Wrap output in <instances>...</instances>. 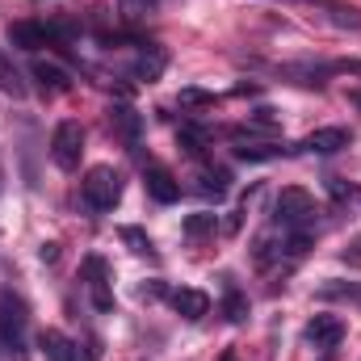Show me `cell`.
Returning a JSON list of instances; mask_svg holds the SVG:
<instances>
[{
  "instance_id": "d6986e66",
  "label": "cell",
  "mask_w": 361,
  "mask_h": 361,
  "mask_svg": "<svg viewBox=\"0 0 361 361\" xmlns=\"http://www.w3.org/2000/svg\"><path fill=\"white\" fill-rule=\"evenodd\" d=\"M281 152H286V147H273V143H240V147H235V156L248 160V164H269Z\"/></svg>"
},
{
  "instance_id": "9a60e30c",
  "label": "cell",
  "mask_w": 361,
  "mask_h": 361,
  "mask_svg": "<svg viewBox=\"0 0 361 361\" xmlns=\"http://www.w3.org/2000/svg\"><path fill=\"white\" fill-rule=\"evenodd\" d=\"M227 286H223V315L231 319V324H244L248 319V294L231 281V277H223Z\"/></svg>"
},
{
  "instance_id": "f546056e",
  "label": "cell",
  "mask_w": 361,
  "mask_h": 361,
  "mask_svg": "<svg viewBox=\"0 0 361 361\" xmlns=\"http://www.w3.org/2000/svg\"><path fill=\"white\" fill-rule=\"evenodd\" d=\"M0 189H4V173H0Z\"/></svg>"
},
{
  "instance_id": "cb8c5ba5",
  "label": "cell",
  "mask_w": 361,
  "mask_h": 361,
  "mask_svg": "<svg viewBox=\"0 0 361 361\" xmlns=\"http://www.w3.org/2000/svg\"><path fill=\"white\" fill-rule=\"evenodd\" d=\"M328 193H332V197H341V202H349V197H357V193H353V189H349L345 180H336V177H328Z\"/></svg>"
},
{
  "instance_id": "ba28073f",
  "label": "cell",
  "mask_w": 361,
  "mask_h": 361,
  "mask_svg": "<svg viewBox=\"0 0 361 361\" xmlns=\"http://www.w3.org/2000/svg\"><path fill=\"white\" fill-rule=\"evenodd\" d=\"M30 76L38 80V89L47 92V97H59V92L72 89V72L63 63H55V59H42V55L30 63Z\"/></svg>"
},
{
  "instance_id": "d4e9b609",
  "label": "cell",
  "mask_w": 361,
  "mask_h": 361,
  "mask_svg": "<svg viewBox=\"0 0 361 361\" xmlns=\"http://www.w3.org/2000/svg\"><path fill=\"white\" fill-rule=\"evenodd\" d=\"M252 122H257V126H277V109H269V105H261V109L252 114Z\"/></svg>"
},
{
  "instance_id": "6da1fadb",
  "label": "cell",
  "mask_w": 361,
  "mask_h": 361,
  "mask_svg": "<svg viewBox=\"0 0 361 361\" xmlns=\"http://www.w3.org/2000/svg\"><path fill=\"white\" fill-rule=\"evenodd\" d=\"M0 345L13 361H25L30 353V307L8 286H0Z\"/></svg>"
},
{
  "instance_id": "277c9868",
  "label": "cell",
  "mask_w": 361,
  "mask_h": 361,
  "mask_svg": "<svg viewBox=\"0 0 361 361\" xmlns=\"http://www.w3.org/2000/svg\"><path fill=\"white\" fill-rule=\"evenodd\" d=\"M80 156H85V126L76 118H63L51 130V160H55V169L76 173L80 169Z\"/></svg>"
},
{
  "instance_id": "5b68a950",
  "label": "cell",
  "mask_w": 361,
  "mask_h": 361,
  "mask_svg": "<svg viewBox=\"0 0 361 361\" xmlns=\"http://www.w3.org/2000/svg\"><path fill=\"white\" fill-rule=\"evenodd\" d=\"M8 42L21 47V51H42V47H51L59 38H55V25L51 21H13L8 25Z\"/></svg>"
},
{
  "instance_id": "4316f807",
  "label": "cell",
  "mask_w": 361,
  "mask_h": 361,
  "mask_svg": "<svg viewBox=\"0 0 361 361\" xmlns=\"http://www.w3.org/2000/svg\"><path fill=\"white\" fill-rule=\"evenodd\" d=\"M139 294H143V298H160V294H169V290H164V281H147Z\"/></svg>"
},
{
  "instance_id": "4fadbf2b",
  "label": "cell",
  "mask_w": 361,
  "mask_h": 361,
  "mask_svg": "<svg viewBox=\"0 0 361 361\" xmlns=\"http://www.w3.org/2000/svg\"><path fill=\"white\" fill-rule=\"evenodd\" d=\"M169 302H173V311L185 315V319H202L206 311H210V298H206V290H169Z\"/></svg>"
},
{
  "instance_id": "7c38bea8",
  "label": "cell",
  "mask_w": 361,
  "mask_h": 361,
  "mask_svg": "<svg viewBox=\"0 0 361 361\" xmlns=\"http://www.w3.org/2000/svg\"><path fill=\"white\" fill-rule=\"evenodd\" d=\"M164 68H169V55H164V51H156V47H143V55L130 63V76H135V80H143V85H156V80L164 76Z\"/></svg>"
},
{
  "instance_id": "44dd1931",
  "label": "cell",
  "mask_w": 361,
  "mask_h": 361,
  "mask_svg": "<svg viewBox=\"0 0 361 361\" xmlns=\"http://www.w3.org/2000/svg\"><path fill=\"white\" fill-rule=\"evenodd\" d=\"M180 227H185V235H193V240H197V235H210V231L219 227V214H189Z\"/></svg>"
},
{
  "instance_id": "8992f818",
  "label": "cell",
  "mask_w": 361,
  "mask_h": 361,
  "mask_svg": "<svg viewBox=\"0 0 361 361\" xmlns=\"http://www.w3.org/2000/svg\"><path fill=\"white\" fill-rule=\"evenodd\" d=\"M109 130H114L122 143L139 147V139H143V114H139L135 105H126V101H114V105H109Z\"/></svg>"
},
{
  "instance_id": "52a82bcc",
  "label": "cell",
  "mask_w": 361,
  "mask_h": 361,
  "mask_svg": "<svg viewBox=\"0 0 361 361\" xmlns=\"http://www.w3.org/2000/svg\"><path fill=\"white\" fill-rule=\"evenodd\" d=\"M349 143H353V135H349L345 126H319V130H311L298 147L311 152V156H336V152H345Z\"/></svg>"
},
{
  "instance_id": "484cf974",
  "label": "cell",
  "mask_w": 361,
  "mask_h": 361,
  "mask_svg": "<svg viewBox=\"0 0 361 361\" xmlns=\"http://www.w3.org/2000/svg\"><path fill=\"white\" fill-rule=\"evenodd\" d=\"M38 257H42L47 265H55V261H59V244H42V248H38Z\"/></svg>"
},
{
  "instance_id": "2e32d148",
  "label": "cell",
  "mask_w": 361,
  "mask_h": 361,
  "mask_svg": "<svg viewBox=\"0 0 361 361\" xmlns=\"http://www.w3.org/2000/svg\"><path fill=\"white\" fill-rule=\"evenodd\" d=\"M0 92L4 97H13V101H21L25 97V80H21V72L13 68V59L0 51Z\"/></svg>"
},
{
  "instance_id": "7a4b0ae2",
  "label": "cell",
  "mask_w": 361,
  "mask_h": 361,
  "mask_svg": "<svg viewBox=\"0 0 361 361\" xmlns=\"http://www.w3.org/2000/svg\"><path fill=\"white\" fill-rule=\"evenodd\" d=\"M315 214H319L315 197H311L307 189H298V185L281 189L277 202H273V223H277L281 231H307V227L315 223Z\"/></svg>"
},
{
  "instance_id": "e0dca14e",
  "label": "cell",
  "mask_w": 361,
  "mask_h": 361,
  "mask_svg": "<svg viewBox=\"0 0 361 361\" xmlns=\"http://www.w3.org/2000/svg\"><path fill=\"white\" fill-rule=\"evenodd\" d=\"M227 173H223V169H210V164H206V169H202V173H197V189H202V193H206V197H214V202H223V197H227Z\"/></svg>"
},
{
  "instance_id": "8fae6325",
  "label": "cell",
  "mask_w": 361,
  "mask_h": 361,
  "mask_svg": "<svg viewBox=\"0 0 361 361\" xmlns=\"http://www.w3.org/2000/svg\"><path fill=\"white\" fill-rule=\"evenodd\" d=\"M143 185H147V197H152V202H160V206H173V202L180 197V180L173 177L169 169H160V164H152V169H147Z\"/></svg>"
},
{
  "instance_id": "9c48e42d",
  "label": "cell",
  "mask_w": 361,
  "mask_h": 361,
  "mask_svg": "<svg viewBox=\"0 0 361 361\" xmlns=\"http://www.w3.org/2000/svg\"><path fill=\"white\" fill-rule=\"evenodd\" d=\"M85 277H89V294L97 311H114V290H109V265L101 257H85Z\"/></svg>"
},
{
  "instance_id": "f1b7e54d",
  "label": "cell",
  "mask_w": 361,
  "mask_h": 361,
  "mask_svg": "<svg viewBox=\"0 0 361 361\" xmlns=\"http://www.w3.org/2000/svg\"><path fill=\"white\" fill-rule=\"evenodd\" d=\"M349 101H353V105L361 109V92H349Z\"/></svg>"
},
{
  "instance_id": "30bf717a",
  "label": "cell",
  "mask_w": 361,
  "mask_h": 361,
  "mask_svg": "<svg viewBox=\"0 0 361 361\" xmlns=\"http://www.w3.org/2000/svg\"><path fill=\"white\" fill-rule=\"evenodd\" d=\"M307 341H311L315 349H336V345L345 341V319H341V315H315V319L307 324Z\"/></svg>"
},
{
  "instance_id": "83f0119b",
  "label": "cell",
  "mask_w": 361,
  "mask_h": 361,
  "mask_svg": "<svg viewBox=\"0 0 361 361\" xmlns=\"http://www.w3.org/2000/svg\"><path fill=\"white\" fill-rule=\"evenodd\" d=\"M349 257H353V261H361V240H353V252H345V261H349Z\"/></svg>"
},
{
  "instance_id": "ac0fdd59",
  "label": "cell",
  "mask_w": 361,
  "mask_h": 361,
  "mask_svg": "<svg viewBox=\"0 0 361 361\" xmlns=\"http://www.w3.org/2000/svg\"><path fill=\"white\" fill-rule=\"evenodd\" d=\"M206 147H210L206 130L185 122V126H180V152H185V156H193V160H202V156H206Z\"/></svg>"
},
{
  "instance_id": "7402d4cb",
  "label": "cell",
  "mask_w": 361,
  "mask_h": 361,
  "mask_svg": "<svg viewBox=\"0 0 361 361\" xmlns=\"http://www.w3.org/2000/svg\"><path fill=\"white\" fill-rule=\"evenodd\" d=\"M185 109H202V105H214V92H206V89H180L177 97Z\"/></svg>"
},
{
  "instance_id": "5bb4252c",
  "label": "cell",
  "mask_w": 361,
  "mask_h": 361,
  "mask_svg": "<svg viewBox=\"0 0 361 361\" xmlns=\"http://www.w3.org/2000/svg\"><path fill=\"white\" fill-rule=\"evenodd\" d=\"M38 345H42L47 361H76V345H72V341H68L63 332H55V328L38 332Z\"/></svg>"
},
{
  "instance_id": "603a6c76",
  "label": "cell",
  "mask_w": 361,
  "mask_h": 361,
  "mask_svg": "<svg viewBox=\"0 0 361 361\" xmlns=\"http://www.w3.org/2000/svg\"><path fill=\"white\" fill-rule=\"evenodd\" d=\"M319 294L324 298H353V302H361V286H336V281H328V286H319Z\"/></svg>"
},
{
  "instance_id": "3957f363",
  "label": "cell",
  "mask_w": 361,
  "mask_h": 361,
  "mask_svg": "<svg viewBox=\"0 0 361 361\" xmlns=\"http://www.w3.org/2000/svg\"><path fill=\"white\" fill-rule=\"evenodd\" d=\"M80 197H85V206L92 214H105V210H114L122 202V177L109 164H92L85 180H80Z\"/></svg>"
},
{
  "instance_id": "ffe728a7",
  "label": "cell",
  "mask_w": 361,
  "mask_h": 361,
  "mask_svg": "<svg viewBox=\"0 0 361 361\" xmlns=\"http://www.w3.org/2000/svg\"><path fill=\"white\" fill-rule=\"evenodd\" d=\"M118 235H122V244H126L130 252H139V257H152V235H147L143 227H122Z\"/></svg>"
}]
</instances>
